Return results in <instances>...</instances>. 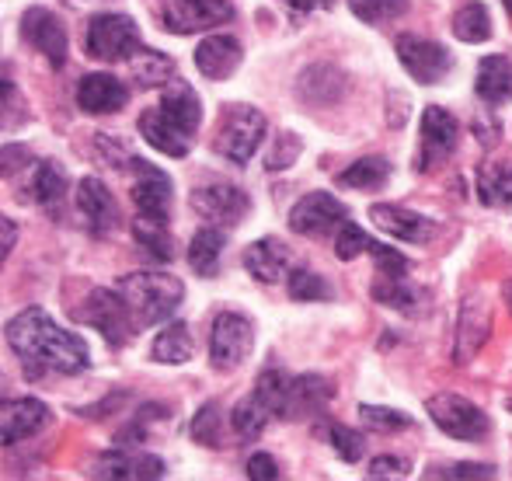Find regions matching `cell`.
Listing matches in <instances>:
<instances>
[{
    "instance_id": "cell-46",
    "label": "cell",
    "mask_w": 512,
    "mask_h": 481,
    "mask_svg": "<svg viewBox=\"0 0 512 481\" xmlns=\"http://www.w3.org/2000/svg\"><path fill=\"white\" fill-rule=\"evenodd\" d=\"M408 471H411V464L405 461V457H377V461H370V475L373 481H384V478H408Z\"/></svg>"
},
{
    "instance_id": "cell-10",
    "label": "cell",
    "mask_w": 512,
    "mask_h": 481,
    "mask_svg": "<svg viewBox=\"0 0 512 481\" xmlns=\"http://www.w3.org/2000/svg\"><path fill=\"white\" fill-rule=\"evenodd\" d=\"M394 49H398L401 67H405L418 84H439L453 70V56L446 53L439 42L422 39V35H398Z\"/></svg>"
},
{
    "instance_id": "cell-21",
    "label": "cell",
    "mask_w": 512,
    "mask_h": 481,
    "mask_svg": "<svg viewBox=\"0 0 512 481\" xmlns=\"http://www.w3.org/2000/svg\"><path fill=\"white\" fill-rule=\"evenodd\" d=\"M140 136L150 143V147L161 150V154H168V157H185L192 150V140H196V136H189L182 126H175V122L164 116L161 105L140 116Z\"/></svg>"
},
{
    "instance_id": "cell-6",
    "label": "cell",
    "mask_w": 512,
    "mask_h": 481,
    "mask_svg": "<svg viewBox=\"0 0 512 481\" xmlns=\"http://www.w3.org/2000/svg\"><path fill=\"white\" fill-rule=\"evenodd\" d=\"M77 318H81L84 325L95 328V332H102L108 346H115V349L126 346V342L136 335V321H133V314H129V304L122 300L119 290H108V286L95 290L88 300H84Z\"/></svg>"
},
{
    "instance_id": "cell-33",
    "label": "cell",
    "mask_w": 512,
    "mask_h": 481,
    "mask_svg": "<svg viewBox=\"0 0 512 481\" xmlns=\"http://www.w3.org/2000/svg\"><path fill=\"white\" fill-rule=\"evenodd\" d=\"M453 35L460 42H467V46H481V42L492 39V14H488V7L478 4V0L460 7L453 14Z\"/></svg>"
},
{
    "instance_id": "cell-43",
    "label": "cell",
    "mask_w": 512,
    "mask_h": 481,
    "mask_svg": "<svg viewBox=\"0 0 512 481\" xmlns=\"http://www.w3.org/2000/svg\"><path fill=\"white\" fill-rule=\"evenodd\" d=\"M328 440H331V450H335V454L342 457L345 464L363 461L366 440L356 433V429H349V426H331V429H328Z\"/></svg>"
},
{
    "instance_id": "cell-8",
    "label": "cell",
    "mask_w": 512,
    "mask_h": 481,
    "mask_svg": "<svg viewBox=\"0 0 512 481\" xmlns=\"http://www.w3.org/2000/svg\"><path fill=\"white\" fill-rule=\"evenodd\" d=\"M164 28L175 35H196L234 18L230 0H161Z\"/></svg>"
},
{
    "instance_id": "cell-11",
    "label": "cell",
    "mask_w": 512,
    "mask_h": 481,
    "mask_svg": "<svg viewBox=\"0 0 512 481\" xmlns=\"http://www.w3.org/2000/svg\"><path fill=\"white\" fill-rule=\"evenodd\" d=\"M345 220H349V210L331 192H307L290 210V231L304 234V238H324V234L338 231Z\"/></svg>"
},
{
    "instance_id": "cell-15",
    "label": "cell",
    "mask_w": 512,
    "mask_h": 481,
    "mask_svg": "<svg viewBox=\"0 0 512 481\" xmlns=\"http://www.w3.org/2000/svg\"><path fill=\"white\" fill-rule=\"evenodd\" d=\"M77 210H81L84 227L95 238H108L119 227V203H115V196L108 192L102 178H84L77 185Z\"/></svg>"
},
{
    "instance_id": "cell-51",
    "label": "cell",
    "mask_w": 512,
    "mask_h": 481,
    "mask_svg": "<svg viewBox=\"0 0 512 481\" xmlns=\"http://www.w3.org/2000/svg\"><path fill=\"white\" fill-rule=\"evenodd\" d=\"M502 300H506V307H509V314H512V279L502 283Z\"/></svg>"
},
{
    "instance_id": "cell-40",
    "label": "cell",
    "mask_w": 512,
    "mask_h": 481,
    "mask_svg": "<svg viewBox=\"0 0 512 481\" xmlns=\"http://www.w3.org/2000/svg\"><path fill=\"white\" fill-rule=\"evenodd\" d=\"M359 419H363V426L377 429V433H401V429L411 426V415L384 405H359Z\"/></svg>"
},
{
    "instance_id": "cell-31",
    "label": "cell",
    "mask_w": 512,
    "mask_h": 481,
    "mask_svg": "<svg viewBox=\"0 0 512 481\" xmlns=\"http://www.w3.org/2000/svg\"><path fill=\"white\" fill-rule=\"evenodd\" d=\"M391 178V164L384 157H363V161H352L349 168L338 175V185L345 189H359V192H377L387 185Z\"/></svg>"
},
{
    "instance_id": "cell-5",
    "label": "cell",
    "mask_w": 512,
    "mask_h": 481,
    "mask_svg": "<svg viewBox=\"0 0 512 481\" xmlns=\"http://www.w3.org/2000/svg\"><path fill=\"white\" fill-rule=\"evenodd\" d=\"M265 140V116L251 105H230L220 116V129H216V150L227 161L248 164L255 150Z\"/></svg>"
},
{
    "instance_id": "cell-9",
    "label": "cell",
    "mask_w": 512,
    "mask_h": 481,
    "mask_svg": "<svg viewBox=\"0 0 512 481\" xmlns=\"http://www.w3.org/2000/svg\"><path fill=\"white\" fill-rule=\"evenodd\" d=\"M192 210L213 227H237L251 210L248 192H241L230 182H209L192 192Z\"/></svg>"
},
{
    "instance_id": "cell-24",
    "label": "cell",
    "mask_w": 512,
    "mask_h": 481,
    "mask_svg": "<svg viewBox=\"0 0 512 481\" xmlns=\"http://www.w3.org/2000/svg\"><path fill=\"white\" fill-rule=\"evenodd\" d=\"M335 398V387L321 373H307V377H293L290 384V412L286 419H304V415H321Z\"/></svg>"
},
{
    "instance_id": "cell-30",
    "label": "cell",
    "mask_w": 512,
    "mask_h": 481,
    "mask_svg": "<svg viewBox=\"0 0 512 481\" xmlns=\"http://www.w3.org/2000/svg\"><path fill=\"white\" fill-rule=\"evenodd\" d=\"M150 356L157 363H168V366H182L192 360V332L185 321H171L157 332L154 346H150Z\"/></svg>"
},
{
    "instance_id": "cell-13",
    "label": "cell",
    "mask_w": 512,
    "mask_h": 481,
    "mask_svg": "<svg viewBox=\"0 0 512 481\" xmlns=\"http://www.w3.org/2000/svg\"><path fill=\"white\" fill-rule=\"evenodd\" d=\"M133 203L136 213L157 224H168L171 217V178L168 171H161L150 161H133Z\"/></svg>"
},
{
    "instance_id": "cell-28",
    "label": "cell",
    "mask_w": 512,
    "mask_h": 481,
    "mask_svg": "<svg viewBox=\"0 0 512 481\" xmlns=\"http://www.w3.org/2000/svg\"><path fill=\"white\" fill-rule=\"evenodd\" d=\"M279 419L276 408L265 401L262 391H251L248 398H241L234 405V412H230V422H234V433L241 436V440H258V436L269 429V422Z\"/></svg>"
},
{
    "instance_id": "cell-23",
    "label": "cell",
    "mask_w": 512,
    "mask_h": 481,
    "mask_svg": "<svg viewBox=\"0 0 512 481\" xmlns=\"http://www.w3.org/2000/svg\"><path fill=\"white\" fill-rule=\"evenodd\" d=\"M244 269L258 279V283H279L290 269V248L276 238H262L248 244L244 251Z\"/></svg>"
},
{
    "instance_id": "cell-36",
    "label": "cell",
    "mask_w": 512,
    "mask_h": 481,
    "mask_svg": "<svg viewBox=\"0 0 512 481\" xmlns=\"http://www.w3.org/2000/svg\"><path fill=\"white\" fill-rule=\"evenodd\" d=\"M373 300L384 307H394V311H415L418 290L405 283V276H380L373 283Z\"/></svg>"
},
{
    "instance_id": "cell-12",
    "label": "cell",
    "mask_w": 512,
    "mask_h": 481,
    "mask_svg": "<svg viewBox=\"0 0 512 481\" xmlns=\"http://www.w3.org/2000/svg\"><path fill=\"white\" fill-rule=\"evenodd\" d=\"M21 35H25V42L35 53L46 56L49 67L60 70L63 63H67V28H63V21L56 18L53 11H46V7H28L25 18H21Z\"/></svg>"
},
{
    "instance_id": "cell-20",
    "label": "cell",
    "mask_w": 512,
    "mask_h": 481,
    "mask_svg": "<svg viewBox=\"0 0 512 481\" xmlns=\"http://www.w3.org/2000/svg\"><path fill=\"white\" fill-rule=\"evenodd\" d=\"M241 67V42L234 35H206L196 46V70L206 81H227Z\"/></svg>"
},
{
    "instance_id": "cell-1",
    "label": "cell",
    "mask_w": 512,
    "mask_h": 481,
    "mask_svg": "<svg viewBox=\"0 0 512 481\" xmlns=\"http://www.w3.org/2000/svg\"><path fill=\"white\" fill-rule=\"evenodd\" d=\"M7 346L18 353L25 363V373L39 377V373H84L91 366V349L77 339L74 332L60 328L46 311L28 307V311L14 314L4 328Z\"/></svg>"
},
{
    "instance_id": "cell-53",
    "label": "cell",
    "mask_w": 512,
    "mask_h": 481,
    "mask_svg": "<svg viewBox=\"0 0 512 481\" xmlns=\"http://www.w3.org/2000/svg\"><path fill=\"white\" fill-rule=\"evenodd\" d=\"M317 4H321V7H331V4H335V0H317Z\"/></svg>"
},
{
    "instance_id": "cell-50",
    "label": "cell",
    "mask_w": 512,
    "mask_h": 481,
    "mask_svg": "<svg viewBox=\"0 0 512 481\" xmlns=\"http://www.w3.org/2000/svg\"><path fill=\"white\" fill-rule=\"evenodd\" d=\"M0 224H4V258L11 255L14 251V241H18V231H14V220L11 217H4L0 220Z\"/></svg>"
},
{
    "instance_id": "cell-26",
    "label": "cell",
    "mask_w": 512,
    "mask_h": 481,
    "mask_svg": "<svg viewBox=\"0 0 512 481\" xmlns=\"http://www.w3.org/2000/svg\"><path fill=\"white\" fill-rule=\"evenodd\" d=\"M161 112L175 122V126H182L189 136H196L199 126H203V102H199V95L185 81L168 84V91H164V98H161Z\"/></svg>"
},
{
    "instance_id": "cell-2",
    "label": "cell",
    "mask_w": 512,
    "mask_h": 481,
    "mask_svg": "<svg viewBox=\"0 0 512 481\" xmlns=\"http://www.w3.org/2000/svg\"><path fill=\"white\" fill-rule=\"evenodd\" d=\"M115 290H119L122 300L129 304L136 332L168 321L185 300L182 279L168 276V272H129V276H122L119 283H115Z\"/></svg>"
},
{
    "instance_id": "cell-25",
    "label": "cell",
    "mask_w": 512,
    "mask_h": 481,
    "mask_svg": "<svg viewBox=\"0 0 512 481\" xmlns=\"http://www.w3.org/2000/svg\"><path fill=\"white\" fill-rule=\"evenodd\" d=\"M474 91L485 105H509L512 102V60L506 56H485L478 63Z\"/></svg>"
},
{
    "instance_id": "cell-48",
    "label": "cell",
    "mask_w": 512,
    "mask_h": 481,
    "mask_svg": "<svg viewBox=\"0 0 512 481\" xmlns=\"http://www.w3.org/2000/svg\"><path fill=\"white\" fill-rule=\"evenodd\" d=\"M248 478L251 481H276L279 478V464L272 454H251L248 457Z\"/></svg>"
},
{
    "instance_id": "cell-19",
    "label": "cell",
    "mask_w": 512,
    "mask_h": 481,
    "mask_svg": "<svg viewBox=\"0 0 512 481\" xmlns=\"http://www.w3.org/2000/svg\"><path fill=\"white\" fill-rule=\"evenodd\" d=\"M77 105L91 116L122 112L129 105V88L112 74H84L77 84Z\"/></svg>"
},
{
    "instance_id": "cell-37",
    "label": "cell",
    "mask_w": 512,
    "mask_h": 481,
    "mask_svg": "<svg viewBox=\"0 0 512 481\" xmlns=\"http://www.w3.org/2000/svg\"><path fill=\"white\" fill-rule=\"evenodd\" d=\"M481 199L488 206H512V164H495L481 171Z\"/></svg>"
},
{
    "instance_id": "cell-54",
    "label": "cell",
    "mask_w": 512,
    "mask_h": 481,
    "mask_svg": "<svg viewBox=\"0 0 512 481\" xmlns=\"http://www.w3.org/2000/svg\"><path fill=\"white\" fill-rule=\"evenodd\" d=\"M502 4H506V11L512 14V0H502Z\"/></svg>"
},
{
    "instance_id": "cell-32",
    "label": "cell",
    "mask_w": 512,
    "mask_h": 481,
    "mask_svg": "<svg viewBox=\"0 0 512 481\" xmlns=\"http://www.w3.org/2000/svg\"><path fill=\"white\" fill-rule=\"evenodd\" d=\"M220 255H223V234L220 227L209 224L189 244V265L196 269V276L213 279L216 269H220Z\"/></svg>"
},
{
    "instance_id": "cell-16",
    "label": "cell",
    "mask_w": 512,
    "mask_h": 481,
    "mask_svg": "<svg viewBox=\"0 0 512 481\" xmlns=\"http://www.w3.org/2000/svg\"><path fill=\"white\" fill-rule=\"evenodd\" d=\"M492 335V311L481 297H467L460 307V321H457V346H453V363L464 366L481 353V346Z\"/></svg>"
},
{
    "instance_id": "cell-47",
    "label": "cell",
    "mask_w": 512,
    "mask_h": 481,
    "mask_svg": "<svg viewBox=\"0 0 512 481\" xmlns=\"http://www.w3.org/2000/svg\"><path fill=\"white\" fill-rule=\"evenodd\" d=\"M429 478H453V481H474V478H495L492 464H453L443 471H429Z\"/></svg>"
},
{
    "instance_id": "cell-45",
    "label": "cell",
    "mask_w": 512,
    "mask_h": 481,
    "mask_svg": "<svg viewBox=\"0 0 512 481\" xmlns=\"http://www.w3.org/2000/svg\"><path fill=\"white\" fill-rule=\"evenodd\" d=\"M300 157V140H297V133H283L279 136V143H276V150L269 154V171H283V168H290L293 161Z\"/></svg>"
},
{
    "instance_id": "cell-29",
    "label": "cell",
    "mask_w": 512,
    "mask_h": 481,
    "mask_svg": "<svg viewBox=\"0 0 512 481\" xmlns=\"http://www.w3.org/2000/svg\"><path fill=\"white\" fill-rule=\"evenodd\" d=\"M67 171H63V164L56 161H39L32 171V199L42 206V210L56 213L63 206V199H67Z\"/></svg>"
},
{
    "instance_id": "cell-27",
    "label": "cell",
    "mask_w": 512,
    "mask_h": 481,
    "mask_svg": "<svg viewBox=\"0 0 512 481\" xmlns=\"http://www.w3.org/2000/svg\"><path fill=\"white\" fill-rule=\"evenodd\" d=\"M297 95L304 98L310 105H331L345 95V77L342 70L328 67V63H317L300 74V84H297Z\"/></svg>"
},
{
    "instance_id": "cell-49",
    "label": "cell",
    "mask_w": 512,
    "mask_h": 481,
    "mask_svg": "<svg viewBox=\"0 0 512 481\" xmlns=\"http://www.w3.org/2000/svg\"><path fill=\"white\" fill-rule=\"evenodd\" d=\"M32 161V150L28 147H14V143H7L4 150H0V175L11 178L18 168H25V164Z\"/></svg>"
},
{
    "instance_id": "cell-18",
    "label": "cell",
    "mask_w": 512,
    "mask_h": 481,
    "mask_svg": "<svg viewBox=\"0 0 512 481\" xmlns=\"http://www.w3.org/2000/svg\"><path fill=\"white\" fill-rule=\"evenodd\" d=\"M370 220L384 234H391V238H398L405 244H429L432 234H436L429 217H422V213H415V210H405V206H394V203L370 206Z\"/></svg>"
},
{
    "instance_id": "cell-41",
    "label": "cell",
    "mask_w": 512,
    "mask_h": 481,
    "mask_svg": "<svg viewBox=\"0 0 512 481\" xmlns=\"http://www.w3.org/2000/svg\"><path fill=\"white\" fill-rule=\"evenodd\" d=\"M290 297L300 304H314V300H331V286L324 283V276L310 269H297L290 276Z\"/></svg>"
},
{
    "instance_id": "cell-7",
    "label": "cell",
    "mask_w": 512,
    "mask_h": 481,
    "mask_svg": "<svg viewBox=\"0 0 512 481\" xmlns=\"http://www.w3.org/2000/svg\"><path fill=\"white\" fill-rule=\"evenodd\" d=\"M251 346H255V328L244 314L237 311H223L216 314L213 332H209V363L213 370L230 373L248 360Z\"/></svg>"
},
{
    "instance_id": "cell-4",
    "label": "cell",
    "mask_w": 512,
    "mask_h": 481,
    "mask_svg": "<svg viewBox=\"0 0 512 481\" xmlns=\"http://www.w3.org/2000/svg\"><path fill=\"white\" fill-rule=\"evenodd\" d=\"M425 412H429V419L436 422L439 433L453 436V440L478 443V440H485V436L492 433V422H488V415L481 412L474 401L460 398V394H453V391L432 394V398L425 401Z\"/></svg>"
},
{
    "instance_id": "cell-34",
    "label": "cell",
    "mask_w": 512,
    "mask_h": 481,
    "mask_svg": "<svg viewBox=\"0 0 512 481\" xmlns=\"http://www.w3.org/2000/svg\"><path fill=\"white\" fill-rule=\"evenodd\" d=\"M129 67H133V77L143 84V88H157V84H171V77H175V60L164 53H157V49H136V56L129 60Z\"/></svg>"
},
{
    "instance_id": "cell-17",
    "label": "cell",
    "mask_w": 512,
    "mask_h": 481,
    "mask_svg": "<svg viewBox=\"0 0 512 481\" xmlns=\"http://www.w3.org/2000/svg\"><path fill=\"white\" fill-rule=\"evenodd\" d=\"M457 140H460L457 119H453L446 109H439V105H429V109L422 112V157H418L415 168L429 171L436 161H443L446 154H453Z\"/></svg>"
},
{
    "instance_id": "cell-3",
    "label": "cell",
    "mask_w": 512,
    "mask_h": 481,
    "mask_svg": "<svg viewBox=\"0 0 512 481\" xmlns=\"http://www.w3.org/2000/svg\"><path fill=\"white\" fill-rule=\"evenodd\" d=\"M84 46L102 63H129L140 49V28L129 14H98L88 21Z\"/></svg>"
},
{
    "instance_id": "cell-52",
    "label": "cell",
    "mask_w": 512,
    "mask_h": 481,
    "mask_svg": "<svg viewBox=\"0 0 512 481\" xmlns=\"http://www.w3.org/2000/svg\"><path fill=\"white\" fill-rule=\"evenodd\" d=\"M67 4H74V7H81V4H95V0H67Z\"/></svg>"
},
{
    "instance_id": "cell-39",
    "label": "cell",
    "mask_w": 512,
    "mask_h": 481,
    "mask_svg": "<svg viewBox=\"0 0 512 481\" xmlns=\"http://www.w3.org/2000/svg\"><path fill=\"white\" fill-rule=\"evenodd\" d=\"M220 429H223L220 401H206V405L196 412V419H192V440L203 443L209 450H216L220 447Z\"/></svg>"
},
{
    "instance_id": "cell-14",
    "label": "cell",
    "mask_w": 512,
    "mask_h": 481,
    "mask_svg": "<svg viewBox=\"0 0 512 481\" xmlns=\"http://www.w3.org/2000/svg\"><path fill=\"white\" fill-rule=\"evenodd\" d=\"M49 422H53V412H49L39 398H14V401H7L4 412H0V443L14 447V443H21V440H32Z\"/></svg>"
},
{
    "instance_id": "cell-35",
    "label": "cell",
    "mask_w": 512,
    "mask_h": 481,
    "mask_svg": "<svg viewBox=\"0 0 512 481\" xmlns=\"http://www.w3.org/2000/svg\"><path fill=\"white\" fill-rule=\"evenodd\" d=\"M133 234H136V241H140V248L147 251L154 262H171V258H175L168 224H157V220H147V217H140V213H136Z\"/></svg>"
},
{
    "instance_id": "cell-42",
    "label": "cell",
    "mask_w": 512,
    "mask_h": 481,
    "mask_svg": "<svg viewBox=\"0 0 512 481\" xmlns=\"http://www.w3.org/2000/svg\"><path fill=\"white\" fill-rule=\"evenodd\" d=\"M373 248V238L363 231V227H356L352 220H345L342 227H338V238H335V255L342 258V262H352V258H359L363 251Z\"/></svg>"
},
{
    "instance_id": "cell-44",
    "label": "cell",
    "mask_w": 512,
    "mask_h": 481,
    "mask_svg": "<svg viewBox=\"0 0 512 481\" xmlns=\"http://www.w3.org/2000/svg\"><path fill=\"white\" fill-rule=\"evenodd\" d=\"M370 255H373V262H377V276H405L408 272V258L401 255V251L387 248V244L373 241Z\"/></svg>"
},
{
    "instance_id": "cell-22",
    "label": "cell",
    "mask_w": 512,
    "mask_h": 481,
    "mask_svg": "<svg viewBox=\"0 0 512 481\" xmlns=\"http://www.w3.org/2000/svg\"><path fill=\"white\" fill-rule=\"evenodd\" d=\"M164 461L154 454H133V450L119 447L112 454H105L95 464V478H164Z\"/></svg>"
},
{
    "instance_id": "cell-38",
    "label": "cell",
    "mask_w": 512,
    "mask_h": 481,
    "mask_svg": "<svg viewBox=\"0 0 512 481\" xmlns=\"http://www.w3.org/2000/svg\"><path fill=\"white\" fill-rule=\"evenodd\" d=\"M349 7L363 25H387L408 11V0H349Z\"/></svg>"
}]
</instances>
